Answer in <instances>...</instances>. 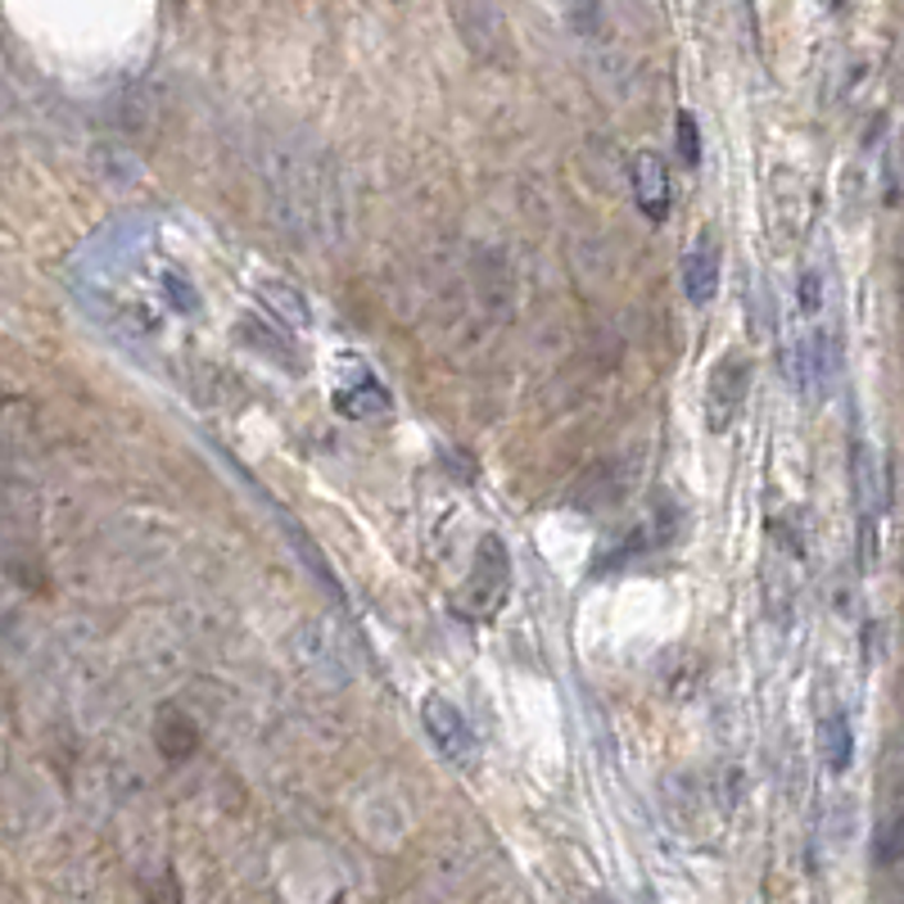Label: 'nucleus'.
<instances>
[{"label":"nucleus","mask_w":904,"mask_h":904,"mask_svg":"<svg viewBox=\"0 0 904 904\" xmlns=\"http://www.w3.org/2000/svg\"><path fill=\"white\" fill-rule=\"evenodd\" d=\"M421 724H425V733H430V742L439 746V755H448L457 769H470V765H475L480 746H475V733H470L466 715H461L453 701L425 696V701H421Z\"/></svg>","instance_id":"nucleus-1"},{"label":"nucleus","mask_w":904,"mask_h":904,"mask_svg":"<svg viewBox=\"0 0 904 904\" xmlns=\"http://www.w3.org/2000/svg\"><path fill=\"white\" fill-rule=\"evenodd\" d=\"M746 390H751V366L742 353H728L715 366V375H710V425H715V430H728L733 425V416L746 403Z\"/></svg>","instance_id":"nucleus-2"},{"label":"nucleus","mask_w":904,"mask_h":904,"mask_svg":"<svg viewBox=\"0 0 904 904\" xmlns=\"http://www.w3.org/2000/svg\"><path fill=\"white\" fill-rule=\"evenodd\" d=\"M715 285H720V245L710 231H701L692 241V249L683 254V295L692 304H705L715 295Z\"/></svg>","instance_id":"nucleus-3"},{"label":"nucleus","mask_w":904,"mask_h":904,"mask_svg":"<svg viewBox=\"0 0 904 904\" xmlns=\"http://www.w3.org/2000/svg\"><path fill=\"white\" fill-rule=\"evenodd\" d=\"M634 200L638 209L651 217V222H664V213H670V172H664V159L660 155H638L634 159Z\"/></svg>","instance_id":"nucleus-4"},{"label":"nucleus","mask_w":904,"mask_h":904,"mask_svg":"<svg viewBox=\"0 0 904 904\" xmlns=\"http://www.w3.org/2000/svg\"><path fill=\"white\" fill-rule=\"evenodd\" d=\"M470 597L485 610L498 606L507 597V547L498 539H485L480 552H475V579H470Z\"/></svg>","instance_id":"nucleus-5"},{"label":"nucleus","mask_w":904,"mask_h":904,"mask_svg":"<svg viewBox=\"0 0 904 904\" xmlns=\"http://www.w3.org/2000/svg\"><path fill=\"white\" fill-rule=\"evenodd\" d=\"M336 403H340L344 416H375V412L390 407V394H385V385H380V380H371L366 390H340Z\"/></svg>","instance_id":"nucleus-6"},{"label":"nucleus","mask_w":904,"mask_h":904,"mask_svg":"<svg viewBox=\"0 0 904 904\" xmlns=\"http://www.w3.org/2000/svg\"><path fill=\"white\" fill-rule=\"evenodd\" d=\"M159 746L168 751V755H190L195 751V728H190V720L185 715H172V710H163V720H159Z\"/></svg>","instance_id":"nucleus-7"},{"label":"nucleus","mask_w":904,"mask_h":904,"mask_svg":"<svg viewBox=\"0 0 904 904\" xmlns=\"http://www.w3.org/2000/svg\"><path fill=\"white\" fill-rule=\"evenodd\" d=\"M819 737H823V755H828V765H832V769H845V765H850V751H854L845 720H841V715H828V720H823V728H819Z\"/></svg>","instance_id":"nucleus-8"},{"label":"nucleus","mask_w":904,"mask_h":904,"mask_svg":"<svg viewBox=\"0 0 904 904\" xmlns=\"http://www.w3.org/2000/svg\"><path fill=\"white\" fill-rule=\"evenodd\" d=\"M854 489H860V507L878 511L882 507V489H878V466H873V453L854 444Z\"/></svg>","instance_id":"nucleus-9"},{"label":"nucleus","mask_w":904,"mask_h":904,"mask_svg":"<svg viewBox=\"0 0 904 904\" xmlns=\"http://www.w3.org/2000/svg\"><path fill=\"white\" fill-rule=\"evenodd\" d=\"M258 295H263V304H272V308H276L280 317H285V308H290L299 326L308 321V308H304V299H299L295 290H276V285H263V290H258Z\"/></svg>","instance_id":"nucleus-10"},{"label":"nucleus","mask_w":904,"mask_h":904,"mask_svg":"<svg viewBox=\"0 0 904 904\" xmlns=\"http://www.w3.org/2000/svg\"><path fill=\"white\" fill-rule=\"evenodd\" d=\"M679 150H683L688 168L701 163V140H696V118L692 114H679Z\"/></svg>","instance_id":"nucleus-11"},{"label":"nucleus","mask_w":904,"mask_h":904,"mask_svg":"<svg viewBox=\"0 0 904 904\" xmlns=\"http://www.w3.org/2000/svg\"><path fill=\"white\" fill-rule=\"evenodd\" d=\"M584 904H610V900H606V895H588Z\"/></svg>","instance_id":"nucleus-12"}]
</instances>
